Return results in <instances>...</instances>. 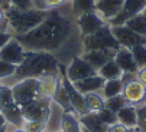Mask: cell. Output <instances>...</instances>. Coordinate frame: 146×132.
Segmentation results:
<instances>
[{"mask_svg": "<svg viewBox=\"0 0 146 132\" xmlns=\"http://www.w3.org/2000/svg\"><path fill=\"white\" fill-rule=\"evenodd\" d=\"M15 37L22 43L25 50L51 52L55 56L68 50L72 58L82 53V37L75 25L71 2L49 10L46 19L39 26Z\"/></svg>", "mask_w": 146, "mask_h": 132, "instance_id": "cell-1", "label": "cell"}, {"mask_svg": "<svg viewBox=\"0 0 146 132\" xmlns=\"http://www.w3.org/2000/svg\"><path fill=\"white\" fill-rule=\"evenodd\" d=\"M58 72H59V60L54 53L26 50L22 63L17 65L15 75L5 80H0V83L5 86H12L22 79L40 78L46 73H58Z\"/></svg>", "mask_w": 146, "mask_h": 132, "instance_id": "cell-2", "label": "cell"}, {"mask_svg": "<svg viewBox=\"0 0 146 132\" xmlns=\"http://www.w3.org/2000/svg\"><path fill=\"white\" fill-rule=\"evenodd\" d=\"M49 10H39V9H17L10 6L6 10V20L9 25V32L13 36L25 35L31 30H33L36 26H39L46 19Z\"/></svg>", "mask_w": 146, "mask_h": 132, "instance_id": "cell-3", "label": "cell"}, {"mask_svg": "<svg viewBox=\"0 0 146 132\" xmlns=\"http://www.w3.org/2000/svg\"><path fill=\"white\" fill-rule=\"evenodd\" d=\"M82 52L84 50H117L120 45L111 33V27L106 23L96 33L82 37Z\"/></svg>", "mask_w": 146, "mask_h": 132, "instance_id": "cell-4", "label": "cell"}, {"mask_svg": "<svg viewBox=\"0 0 146 132\" xmlns=\"http://www.w3.org/2000/svg\"><path fill=\"white\" fill-rule=\"evenodd\" d=\"M12 89V95L16 101V103L20 108H25L29 103L35 102L36 99H39L40 92H39V80L38 78H28V79H22L16 82L15 85L10 86Z\"/></svg>", "mask_w": 146, "mask_h": 132, "instance_id": "cell-5", "label": "cell"}, {"mask_svg": "<svg viewBox=\"0 0 146 132\" xmlns=\"http://www.w3.org/2000/svg\"><path fill=\"white\" fill-rule=\"evenodd\" d=\"M0 114H2L7 124L15 126V128H23L25 119H23V114H22V108H20L13 95H12V89L10 86H5L2 88V99H0Z\"/></svg>", "mask_w": 146, "mask_h": 132, "instance_id": "cell-6", "label": "cell"}, {"mask_svg": "<svg viewBox=\"0 0 146 132\" xmlns=\"http://www.w3.org/2000/svg\"><path fill=\"white\" fill-rule=\"evenodd\" d=\"M97 71L82 58L81 55L74 56L67 65H65V75L71 82H77L81 79H86L88 76L96 75Z\"/></svg>", "mask_w": 146, "mask_h": 132, "instance_id": "cell-7", "label": "cell"}, {"mask_svg": "<svg viewBox=\"0 0 146 132\" xmlns=\"http://www.w3.org/2000/svg\"><path fill=\"white\" fill-rule=\"evenodd\" d=\"M75 25H77V29H78L81 37H86V36L96 33L98 29H101L106 25V22H104V19L96 10H91V12H86V13L77 16Z\"/></svg>", "mask_w": 146, "mask_h": 132, "instance_id": "cell-8", "label": "cell"}, {"mask_svg": "<svg viewBox=\"0 0 146 132\" xmlns=\"http://www.w3.org/2000/svg\"><path fill=\"white\" fill-rule=\"evenodd\" d=\"M51 102H52L51 98L40 96L35 102L22 108L23 119L25 121H44V122H46V119L49 116V111H51Z\"/></svg>", "mask_w": 146, "mask_h": 132, "instance_id": "cell-9", "label": "cell"}, {"mask_svg": "<svg viewBox=\"0 0 146 132\" xmlns=\"http://www.w3.org/2000/svg\"><path fill=\"white\" fill-rule=\"evenodd\" d=\"M145 9H146V0H124V3L121 6V10L111 20H109L107 23L110 26L124 25L130 17L142 13Z\"/></svg>", "mask_w": 146, "mask_h": 132, "instance_id": "cell-10", "label": "cell"}, {"mask_svg": "<svg viewBox=\"0 0 146 132\" xmlns=\"http://www.w3.org/2000/svg\"><path fill=\"white\" fill-rule=\"evenodd\" d=\"M111 33L116 37L117 43L121 48H133L136 45H145L146 43V36L137 35L133 30H130L126 25H119V26H110Z\"/></svg>", "mask_w": 146, "mask_h": 132, "instance_id": "cell-11", "label": "cell"}, {"mask_svg": "<svg viewBox=\"0 0 146 132\" xmlns=\"http://www.w3.org/2000/svg\"><path fill=\"white\" fill-rule=\"evenodd\" d=\"M121 95L124 96V99L127 101L129 105H133L137 108L146 102V85L140 82L137 78H135L124 83Z\"/></svg>", "mask_w": 146, "mask_h": 132, "instance_id": "cell-12", "label": "cell"}, {"mask_svg": "<svg viewBox=\"0 0 146 132\" xmlns=\"http://www.w3.org/2000/svg\"><path fill=\"white\" fill-rule=\"evenodd\" d=\"M25 48L22 46L15 36L6 43V45L0 49V60H5L13 65H20L25 58Z\"/></svg>", "mask_w": 146, "mask_h": 132, "instance_id": "cell-13", "label": "cell"}, {"mask_svg": "<svg viewBox=\"0 0 146 132\" xmlns=\"http://www.w3.org/2000/svg\"><path fill=\"white\" fill-rule=\"evenodd\" d=\"M114 60L119 65V68L121 69L123 73H137L139 68L135 62V58L127 48H119L114 53Z\"/></svg>", "mask_w": 146, "mask_h": 132, "instance_id": "cell-14", "label": "cell"}, {"mask_svg": "<svg viewBox=\"0 0 146 132\" xmlns=\"http://www.w3.org/2000/svg\"><path fill=\"white\" fill-rule=\"evenodd\" d=\"M124 3V0H97L94 10L104 19V22L111 20L120 10Z\"/></svg>", "mask_w": 146, "mask_h": 132, "instance_id": "cell-15", "label": "cell"}, {"mask_svg": "<svg viewBox=\"0 0 146 132\" xmlns=\"http://www.w3.org/2000/svg\"><path fill=\"white\" fill-rule=\"evenodd\" d=\"M39 80V92L45 98H51L54 96V93L56 92L58 86L61 83V75L58 73H46L44 76L38 78Z\"/></svg>", "mask_w": 146, "mask_h": 132, "instance_id": "cell-16", "label": "cell"}, {"mask_svg": "<svg viewBox=\"0 0 146 132\" xmlns=\"http://www.w3.org/2000/svg\"><path fill=\"white\" fill-rule=\"evenodd\" d=\"M104 82H106V79H103L98 73H96L93 76H88L86 79H81V80H77L72 83L82 95H86L90 92H100L104 86Z\"/></svg>", "mask_w": 146, "mask_h": 132, "instance_id": "cell-17", "label": "cell"}, {"mask_svg": "<svg viewBox=\"0 0 146 132\" xmlns=\"http://www.w3.org/2000/svg\"><path fill=\"white\" fill-rule=\"evenodd\" d=\"M116 50H84L81 56L84 58L96 71H98L107 60L114 58Z\"/></svg>", "mask_w": 146, "mask_h": 132, "instance_id": "cell-18", "label": "cell"}, {"mask_svg": "<svg viewBox=\"0 0 146 132\" xmlns=\"http://www.w3.org/2000/svg\"><path fill=\"white\" fill-rule=\"evenodd\" d=\"M116 116H117V122H120L121 125L127 126L130 129H137V108L136 106L127 103L116 114Z\"/></svg>", "mask_w": 146, "mask_h": 132, "instance_id": "cell-19", "label": "cell"}, {"mask_svg": "<svg viewBox=\"0 0 146 132\" xmlns=\"http://www.w3.org/2000/svg\"><path fill=\"white\" fill-rule=\"evenodd\" d=\"M64 109H62L56 102H51V111L49 116L46 119V132H56L61 131V121L64 116Z\"/></svg>", "mask_w": 146, "mask_h": 132, "instance_id": "cell-20", "label": "cell"}, {"mask_svg": "<svg viewBox=\"0 0 146 132\" xmlns=\"http://www.w3.org/2000/svg\"><path fill=\"white\" fill-rule=\"evenodd\" d=\"M82 129L86 131H103V129H107V126L104 125L98 116L97 112H87L84 115L78 116Z\"/></svg>", "mask_w": 146, "mask_h": 132, "instance_id": "cell-21", "label": "cell"}, {"mask_svg": "<svg viewBox=\"0 0 146 132\" xmlns=\"http://www.w3.org/2000/svg\"><path fill=\"white\" fill-rule=\"evenodd\" d=\"M61 132H82L80 118L75 112H64L61 121Z\"/></svg>", "mask_w": 146, "mask_h": 132, "instance_id": "cell-22", "label": "cell"}, {"mask_svg": "<svg viewBox=\"0 0 146 132\" xmlns=\"http://www.w3.org/2000/svg\"><path fill=\"white\" fill-rule=\"evenodd\" d=\"M97 73H98L103 79H106V80L119 79V78H121V75H123V72H121V69L119 68V65L116 63L114 58L104 63L101 68L97 71Z\"/></svg>", "mask_w": 146, "mask_h": 132, "instance_id": "cell-23", "label": "cell"}, {"mask_svg": "<svg viewBox=\"0 0 146 132\" xmlns=\"http://www.w3.org/2000/svg\"><path fill=\"white\" fill-rule=\"evenodd\" d=\"M123 88H124V83H123V80L120 78L119 79H110V80L104 82V86H103V89L100 92H101L104 99H107V98H113V96L121 95Z\"/></svg>", "mask_w": 146, "mask_h": 132, "instance_id": "cell-24", "label": "cell"}, {"mask_svg": "<svg viewBox=\"0 0 146 132\" xmlns=\"http://www.w3.org/2000/svg\"><path fill=\"white\" fill-rule=\"evenodd\" d=\"M86 99V106L88 109V112H98L100 109L104 108V99L101 92H90L84 95Z\"/></svg>", "mask_w": 146, "mask_h": 132, "instance_id": "cell-25", "label": "cell"}, {"mask_svg": "<svg viewBox=\"0 0 146 132\" xmlns=\"http://www.w3.org/2000/svg\"><path fill=\"white\" fill-rule=\"evenodd\" d=\"M52 101L56 102L65 112H74L72 105H71V101H70V96H68V93H67V91H65V88L62 86V83H59L56 92H55L54 96H52Z\"/></svg>", "mask_w": 146, "mask_h": 132, "instance_id": "cell-26", "label": "cell"}, {"mask_svg": "<svg viewBox=\"0 0 146 132\" xmlns=\"http://www.w3.org/2000/svg\"><path fill=\"white\" fill-rule=\"evenodd\" d=\"M124 25H126L130 30H133L135 33L146 36V17H145L143 12L136 14V16H133V17H130Z\"/></svg>", "mask_w": 146, "mask_h": 132, "instance_id": "cell-27", "label": "cell"}, {"mask_svg": "<svg viewBox=\"0 0 146 132\" xmlns=\"http://www.w3.org/2000/svg\"><path fill=\"white\" fill-rule=\"evenodd\" d=\"M96 2L97 0H71V7H72L75 17L82 14V13H86V12L94 10Z\"/></svg>", "mask_w": 146, "mask_h": 132, "instance_id": "cell-28", "label": "cell"}, {"mask_svg": "<svg viewBox=\"0 0 146 132\" xmlns=\"http://www.w3.org/2000/svg\"><path fill=\"white\" fill-rule=\"evenodd\" d=\"M68 2H71V0H35L33 7L39 10H52L67 5Z\"/></svg>", "mask_w": 146, "mask_h": 132, "instance_id": "cell-29", "label": "cell"}, {"mask_svg": "<svg viewBox=\"0 0 146 132\" xmlns=\"http://www.w3.org/2000/svg\"><path fill=\"white\" fill-rule=\"evenodd\" d=\"M127 105V101L124 99L123 95H117V96H113V98H107L106 101H104V106H106L107 109H110V111H113L114 114H117L120 109L123 106Z\"/></svg>", "mask_w": 146, "mask_h": 132, "instance_id": "cell-30", "label": "cell"}, {"mask_svg": "<svg viewBox=\"0 0 146 132\" xmlns=\"http://www.w3.org/2000/svg\"><path fill=\"white\" fill-rule=\"evenodd\" d=\"M130 52L135 58V62L137 65V68H145L146 66V43L145 45H136L130 48Z\"/></svg>", "mask_w": 146, "mask_h": 132, "instance_id": "cell-31", "label": "cell"}, {"mask_svg": "<svg viewBox=\"0 0 146 132\" xmlns=\"http://www.w3.org/2000/svg\"><path fill=\"white\" fill-rule=\"evenodd\" d=\"M16 69H17V65H13V63H9V62H5V60H0V80H5V79L13 76Z\"/></svg>", "mask_w": 146, "mask_h": 132, "instance_id": "cell-32", "label": "cell"}, {"mask_svg": "<svg viewBox=\"0 0 146 132\" xmlns=\"http://www.w3.org/2000/svg\"><path fill=\"white\" fill-rule=\"evenodd\" d=\"M23 129L26 132H46V122H44V121H25Z\"/></svg>", "mask_w": 146, "mask_h": 132, "instance_id": "cell-33", "label": "cell"}, {"mask_svg": "<svg viewBox=\"0 0 146 132\" xmlns=\"http://www.w3.org/2000/svg\"><path fill=\"white\" fill-rule=\"evenodd\" d=\"M97 114H98V116H100L101 122H103L104 125H106V126H109V125H111V124L117 122V116H116V114H114L113 111H110V109H107L106 106H104L103 109H100V111H98Z\"/></svg>", "mask_w": 146, "mask_h": 132, "instance_id": "cell-34", "label": "cell"}, {"mask_svg": "<svg viewBox=\"0 0 146 132\" xmlns=\"http://www.w3.org/2000/svg\"><path fill=\"white\" fill-rule=\"evenodd\" d=\"M137 129L146 131V102L137 106Z\"/></svg>", "mask_w": 146, "mask_h": 132, "instance_id": "cell-35", "label": "cell"}, {"mask_svg": "<svg viewBox=\"0 0 146 132\" xmlns=\"http://www.w3.org/2000/svg\"><path fill=\"white\" fill-rule=\"evenodd\" d=\"M9 2H10V6L17 7V9H22V10L33 7V2H32V0H9Z\"/></svg>", "mask_w": 146, "mask_h": 132, "instance_id": "cell-36", "label": "cell"}, {"mask_svg": "<svg viewBox=\"0 0 146 132\" xmlns=\"http://www.w3.org/2000/svg\"><path fill=\"white\" fill-rule=\"evenodd\" d=\"M106 131H107V132H136V129H130V128H127V126L121 125L120 122H114V124L109 125Z\"/></svg>", "mask_w": 146, "mask_h": 132, "instance_id": "cell-37", "label": "cell"}, {"mask_svg": "<svg viewBox=\"0 0 146 132\" xmlns=\"http://www.w3.org/2000/svg\"><path fill=\"white\" fill-rule=\"evenodd\" d=\"M13 37V35L9 32V30H5V29H0V49H2L6 43Z\"/></svg>", "mask_w": 146, "mask_h": 132, "instance_id": "cell-38", "label": "cell"}, {"mask_svg": "<svg viewBox=\"0 0 146 132\" xmlns=\"http://www.w3.org/2000/svg\"><path fill=\"white\" fill-rule=\"evenodd\" d=\"M0 29L9 30V25H7V20H6V10L3 7H0Z\"/></svg>", "mask_w": 146, "mask_h": 132, "instance_id": "cell-39", "label": "cell"}, {"mask_svg": "<svg viewBox=\"0 0 146 132\" xmlns=\"http://www.w3.org/2000/svg\"><path fill=\"white\" fill-rule=\"evenodd\" d=\"M9 126V124H7V121H6V118L0 114V129H3V128H7Z\"/></svg>", "mask_w": 146, "mask_h": 132, "instance_id": "cell-40", "label": "cell"}, {"mask_svg": "<svg viewBox=\"0 0 146 132\" xmlns=\"http://www.w3.org/2000/svg\"><path fill=\"white\" fill-rule=\"evenodd\" d=\"M0 7H3L5 10H7L10 7V2L9 0H0Z\"/></svg>", "mask_w": 146, "mask_h": 132, "instance_id": "cell-41", "label": "cell"}, {"mask_svg": "<svg viewBox=\"0 0 146 132\" xmlns=\"http://www.w3.org/2000/svg\"><path fill=\"white\" fill-rule=\"evenodd\" d=\"M82 132H107L106 129H103V131H86V129H82Z\"/></svg>", "mask_w": 146, "mask_h": 132, "instance_id": "cell-42", "label": "cell"}, {"mask_svg": "<svg viewBox=\"0 0 146 132\" xmlns=\"http://www.w3.org/2000/svg\"><path fill=\"white\" fill-rule=\"evenodd\" d=\"M13 132H26V131H25L23 128H16V129H15Z\"/></svg>", "mask_w": 146, "mask_h": 132, "instance_id": "cell-43", "label": "cell"}, {"mask_svg": "<svg viewBox=\"0 0 146 132\" xmlns=\"http://www.w3.org/2000/svg\"><path fill=\"white\" fill-rule=\"evenodd\" d=\"M2 88H3V85L0 83V99H2Z\"/></svg>", "mask_w": 146, "mask_h": 132, "instance_id": "cell-44", "label": "cell"}, {"mask_svg": "<svg viewBox=\"0 0 146 132\" xmlns=\"http://www.w3.org/2000/svg\"><path fill=\"white\" fill-rule=\"evenodd\" d=\"M0 132H7V128H3V129H0Z\"/></svg>", "mask_w": 146, "mask_h": 132, "instance_id": "cell-45", "label": "cell"}, {"mask_svg": "<svg viewBox=\"0 0 146 132\" xmlns=\"http://www.w3.org/2000/svg\"><path fill=\"white\" fill-rule=\"evenodd\" d=\"M136 132H146V131H142V129H137Z\"/></svg>", "mask_w": 146, "mask_h": 132, "instance_id": "cell-46", "label": "cell"}, {"mask_svg": "<svg viewBox=\"0 0 146 132\" xmlns=\"http://www.w3.org/2000/svg\"><path fill=\"white\" fill-rule=\"evenodd\" d=\"M143 14H145V17H146V9H145V10H143Z\"/></svg>", "mask_w": 146, "mask_h": 132, "instance_id": "cell-47", "label": "cell"}, {"mask_svg": "<svg viewBox=\"0 0 146 132\" xmlns=\"http://www.w3.org/2000/svg\"><path fill=\"white\" fill-rule=\"evenodd\" d=\"M56 132H61V131H56Z\"/></svg>", "mask_w": 146, "mask_h": 132, "instance_id": "cell-48", "label": "cell"}, {"mask_svg": "<svg viewBox=\"0 0 146 132\" xmlns=\"http://www.w3.org/2000/svg\"><path fill=\"white\" fill-rule=\"evenodd\" d=\"M136 131H137V129H136Z\"/></svg>", "mask_w": 146, "mask_h": 132, "instance_id": "cell-49", "label": "cell"}]
</instances>
